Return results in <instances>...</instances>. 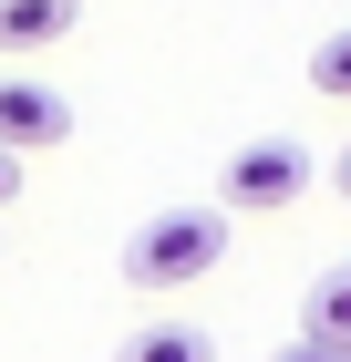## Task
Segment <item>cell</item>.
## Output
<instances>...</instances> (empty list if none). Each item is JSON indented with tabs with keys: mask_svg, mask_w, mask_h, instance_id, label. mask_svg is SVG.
I'll use <instances>...</instances> for the list:
<instances>
[{
	"mask_svg": "<svg viewBox=\"0 0 351 362\" xmlns=\"http://www.w3.org/2000/svg\"><path fill=\"white\" fill-rule=\"evenodd\" d=\"M114 362H217V341L196 332V321H145V332H124Z\"/></svg>",
	"mask_w": 351,
	"mask_h": 362,
	"instance_id": "8992f818",
	"label": "cell"
},
{
	"mask_svg": "<svg viewBox=\"0 0 351 362\" xmlns=\"http://www.w3.org/2000/svg\"><path fill=\"white\" fill-rule=\"evenodd\" d=\"M310 145H290V135H258V145H238L227 166H217V207L227 218H290L299 197H310Z\"/></svg>",
	"mask_w": 351,
	"mask_h": 362,
	"instance_id": "7a4b0ae2",
	"label": "cell"
},
{
	"mask_svg": "<svg viewBox=\"0 0 351 362\" xmlns=\"http://www.w3.org/2000/svg\"><path fill=\"white\" fill-rule=\"evenodd\" d=\"M279 362H351V352H341V341H310V332H299V341H290Z\"/></svg>",
	"mask_w": 351,
	"mask_h": 362,
	"instance_id": "ba28073f",
	"label": "cell"
},
{
	"mask_svg": "<svg viewBox=\"0 0 351 362\" xmlns=\"http://www.w3.org/2000/svg\"><path fill=\"white\" fill-rule=\"evenodd\" d=\"M331 187H341V197H351V145H341V156H331Z\"/></svg>",
	"mask_w": 351,
	"mask_h": 362,
	"instance_id": "30bf717a",
	"label": "cell"
},
{
	"mask_svg": "<svg viewBox=\"0 0 351 362\" xmlns=\"http://www.w3.org/2000/svg\"><path fill=\"white\" fill-rule=\"evenodd\" d=\"M83 21V0H0V52H52Z\"/></svg>",
	"mask_w": 351,
	"mask_h": 362,
	"instance_id": "277c9868",
	"label": "cell"
},
{
	"mask_svg": "<svg viewBox=\"0 0 351 362\" xmlns=\"http://www.w3.org/2000/svg\"><path fill=\"white\" fill-rule=\"evenodd\" d=\"M11 197H21V156L0 145V207H11Z\"/></svg>",
	"mask_w": 351,
	"mask_h": 362,
	"instance_id": "9c48e42d",
	"label": "cell"
},
{
	"mask_svg": "<svg viewBox=\"0 0 351 362\" xmlns=\"http://www.w3.org/2000/svg\"><path fill=\"white\" fill-rule=\"evenodd\" d=\"M310 93H331V104H351V31H331L321 52H310Z\"/></svg>",
	"mask_w": 351,
	"mask_h": 362,
	"instance_id": "52a82bcc",
	"label": "cell"
},
{
	"mask_svg": "<svg viewBox=\"0 0 351 362\" xmlns=\"http://www.w3.org/2000/svg\"><path fill=\"white\" fill-rule=\"evenodd\" d=\"M299 332H310V341H341V352H351V259L310 279V300H299Z\"/></svg>",
	"mask_w": 351,
	"mask_h": 362,
	"instance_id": "5b68a950",
	"label": "cell"
},
{
	"mask_svg": "<svg viewBox=\"0 0 351 362\" xmlns=\"http://www.w3.org/2000/svg\"><path fill=\"white\" fill-rule=\"evenodd\" d=\"M62 135H73V104L52 83H31V73H0V145L31 156V145H62Z\"/></svg>",
	"mask_w": 351,
	"mask_h": 362,
	"instance_id": "3957f363",
	"label": "cell"
},
{
	"mask_svg": "<svg viewBox=\"0 0 351 362\" xmlns=\"http://www.w3.org/2000/svg\"><path fill=\"white\" fill-rule=\"evenodd\" d=\"M227 259V218H207V207H165V218H145L135 238H124V279L135 290H196V279Z\"/></svg>",
	"mask_w": 351,
	"mask_h": 362,
	"instance_id": "6da1fadb",
	"label": "cell"
}]
</instances>
